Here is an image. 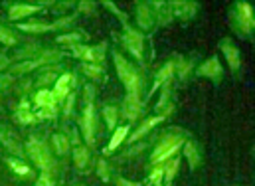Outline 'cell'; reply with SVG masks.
Returning <instances> with one entry per match:
<instances>
[{
	"instance_id": "1",
	"label": "cell",
	"mask_w": 255,
	"mask_h": 186,
	"mask_svg": "<svg viewBox=\"0 0 255 186\" xmlns=\"http://www.w3.org/2000/svg\"><path fill=\"white\" fill-rule=\"evenodd\" d=\"M115 57V67H117V73L121 77V81L125 83L127 87V95H138V89H140V77L136 73V69L121 55V53H113Z\"/></svg>"
},
{
	"instance_id": "2",
	"label": "cell",
	"mask_w": 255,
	"mask_h": 186,
	"mask_svg": "<svg viewBox=\"0 0 255 186\" xmlns=\"http://www.w3.org/2000/svg\"><path fill=\"white\" fill-rule=\"evenodd\" d=\"M231 24H233V30L239 32V34H249L253 32V8L249 2H237L233 6V12H231Z\"/></svg>"
},
{
	"instance_id": "3",
	"label": "cell",
	"mask_w": 255,
	"mask_h": 186,
	"mask_svg": "<svg viewBox=\"0 0 255 186\" xmlns=\"http://www.w3.org/2000/svg\"><path fill=\"white\" fill-rule=\"evenodd\" d=\"M28 154H30L32 160L42 168V172H47V174L53 172L55 162H53V158H51V152L47 150V146H45L40 139H36V137L30 139V142H28Z\"/></svg>"
},
{
	"instance_id": "4",
	"label": "cell",
	"mask_w": 255,
	"mask_h": 186,
	"mask_svg": "<svg viewBox=\"0 0 255 186\" xmlns=\"http://www.w3.org/2000/svg\"><path fill=\"white\" fill-rule=\"evenodd\" d=\"M182 144H184V137H182V135H168V137H164V139L156 144V148H154L150 160H152V162H164L166 158L174 156Z\"/></svg>"
},
{
	"instance_id": "5",
	"label": "cell",
	"mask_w": 255,
	"mask_h": 186,
	"mask_svg": "<svg viewBox=\"0 0 255 186\" xmlns=\"http://www.w3.org/2000/svg\"><path fill=\"white\" fill-rule=\"evenodd\" d=\"M123 42H125L127 49H128L136 59H142V53H144V38H142L140 32H134V30H130L128 26H125Z\"/></svg>"
},
{
	"instance_id": "6",
	"label": "cell",
	"mask_w": 255,
	"mask_h": 186,
	"mask_svg": "<svg viewBox=\"0 0 255 186\" xmlns=\"http://www.w3.org/2000/svg\"><path fill=\"white\" fill-rule=\"evenodd\" d=\"M81 131H83V137L89 144L95 142V111H93V105L87 103L85 109H83V115H81Z\"/></svg>"
},
{
	"instance_id": "7",
	"label": "cell",
	"mask_w": 255,
	"mask_h": 186,
	"mask_svg": "<svg viewBox=\"0 0 255 186\" xmlns=\"http://www.w3.org/2000/svg\"><path fill=\"white\" fill-rule=\"evenodd\" d=\"M73 53L79 59H93V61H101L105 55V44L97 46V47H89V46H73Z\"/></svg>"
},
{
	"instance_id": "8",
	"label": "cell",
	"mask_w": 255,
	"mask_h": 186,
	"mask_svg": "<svg viewBox=\"0 0 255 186\" xmlns=\"http://www.w3.org/2000/svg\"><path fill=\"white\" fill-rule=\"evenodd\" d=\"M170 8H172V10H170V12H172V18H178V20L186 22V20H190V18L196 14L198 4H196V2H172Z\"/></svg>"
},
{
	"instance_id": "9",
	"label": "cell",
	"mask_w": 255,
	"mask_h": 186,
	"mask_svg": "<svg viewBox=\"0 0 255 186\" xmlns=\"http://www.w3.org/2000/svg\"><path fill=\"white\" fill-rule=\"evenodd\" d=\"M219 47H221V51H223V55H225V59H227V63H229V67L233 69V71H237L239 69V65H241V57H239V49L231 44V40H221L219 42Z\"/></svg>"
},
{
	"instance_id": "10",
	"label": "cell",
	"mask_w": 255,
	"mask_h": 186,
	"mask_svg": "<svg viewBox=\"0 0 255 186\" xmlns=\"http://www.w3.org/2000/svg\"><path fill=\"white\" fill-rule=\"evenodd\" d=\"M73 81H75V77H73L71 73H63V75L55 81V87H53V91H51L53 97H55V101H63V99L69 95Z\"/></svg>"
},
{
	"instance_id": "11",
	"label": "cell",
	"mask_w": 255,
	"mask_h": 186,
	"mask_svg": "<svg viewBox=\"0 0 255 186\" xmlns=\"http://www.w3.org/2000/svg\"><path fill=\"white\" fill-rule=\"evenodd\" d=\"M57 57H59V53L51 51V53H49V57H47V53H45V55H43V57H40V59L22 61V63H18V65H14V67H12V73H26V71H32V69H36V67H40V65L47 63L49 59H57Z\"/></svg>"
},
{
	"instance_id": "12",
	"label": "cell",
	"mask_w": 255,
	"mask_h": 186,
	"mask_svg": "<svg viewBox=\"0 0 255 186\" xmlns=\"http://www.w3.org/2000/svg\"><path fill=\"white\" fill-rule=\"evenodd\" d=\"M198 73H200V75H206V77H212L213 81H219L223 71H221L219 59H217V57H210L208 61H204V63L198 67Z\"/></svg>"
},
{
	"instance_id": "13",
	"label": "cell",
	"mask_w": 255,
	"mask_h": 186,
	"mask_svg": "<svg viewBox=\"0 0 255 186\" xmlns=\"http://www.w3.org/2000/svg\"><path fill=\"white\" fill-rule=\"evenodd\" d=\"M36 12H40V6H34V4H16V6L10 8L8 16H10V20H20V18L30 16V14H36Z\"/></svg>"
},
{
	"instance_id": "14",
	"label": "cell",
	"mask_w": 255,
	"mask_h": 186,
	"mask_svg": "<svg viewBox=\"0 0 255 186\" xmlns=\"http://www.w3.org/2000/svg\"><path fill=\"white\" fill-rule=\"evenodd\" d=\"M123 113H125V117L130 119V121H134V119L138 117V113H140V101H138V95H127Z\"/></svg>"
},
{
	"instance_id": "15",
	"label": "cell",
	"mask_w": 255,
	"mask_h": 186,
	"mask_svg": "<svg viewBox=\"0 0 255 186\" xmlns=\"http://www.w3.org/2000/svg\"><path fill=\"white\" fill-rule=\"evenodd\" d=\"M160 121H164V117H160V115H158V117H150V119H146V121H144V123H142V125H140V127H138L134 133H132V137L128 139V142H134V140L142 139V137H144V135H146L150 129H154V127H156Z\"/></svg>"
},
{
	"instance_id": "16",
	"label": "cell",
	"mask_w": 255,
	"mask_h": 186,
	"mask_svg": "<svg viewBox=\"0 0 255 186\" xmlns=\"http://www.w3.org/2000/svg\"><path fill=\"white\" fill-rule=\"evenodd\" d=\"M34 103H36L38 109H43V107H55V97H53L51 91L40 89V91L36 93V97H34Z\"/></svg>"
},
{
	"instance_id": "17",
	"label": "cell",
	"mask_w": 255,
	"mask_h": 186,
	"mask_svg": "<svg viewBox=\"0 0 255 186\" xmlns=\"http://www.w3.org/2000/svg\"><path fill=\"white\" fill-rule=\"evenodd\" d=\"M136 20H138V26L142 30H148L152 26V14L148 10L146 4H138V10H136Z\"/></svg>"
},
{
	"instance_id": "18",
	"label": "cell",
	"mask_w": 255,
	"mask_h": 186,
	"mask_svg": "<svg viewBox=\"0 0 255 186\" xmlns=\"http://www.w3.org/2000/svg\"><path fill=\"white\" fill-rule=\"evenodd\" d=\"M127 133H128V127H117L115 129V133H113V137H111V142H109V146L105 148V152L109 154L111 150H115L125 139H127Z\"/></svg>"
},
{
	"instance_id": "19",
	"label": "cell",
	"mask_w": 255,
	"mask_h": 186,
	"mask_svg": "<svg viewBox=\"0 0 255 186\" xmlns=\"http://www.w3.org/2000/svg\"><path fill=\"white\" fill-rule=\"evenodd\" d=\"M172 71H174V61H168L160 71H158V75H156V79H154V85H152V89H150V93H154L170 75H172Z\"/></svg>"
},
{
	"instance_id": "20",
	"label": "cell",
	"mask_w": 255,
	"mask_h": 186,
	"mask_svg": "<svg viewBox=\"0 0 255 186\" xmlns=\"http://www.w3.org/2000/svg\"><path fill=\"white\" fill-rule=\"evenodd\" d=\"M8 164H10V168L14 170V174H18V176H22V178H30V176H34L32 168H30L28 164H24L22 160H16V158H8Z\"/></svg>"
},
{
	"instance_id": "21",
	"label": "cell",
	"mask_w": 255,
	"mask_h": 186,
	"mask_svg": "<svg viewBox=\"0 0 255 186\" xmlns=\"http://www.w3.org/2000/svg\"><path fill=\"white\" fill-rule=\"evenodd\" d=\"M168 99H170V91H168V87H164L162 97H160V101H158V105H156V111L160 113V117H166V115L174 109V103H170Z\"/></svg>"
},
{
	"instance_id": "22",
	"label": "cell",
	"mask_w": 255,
	"mask_h": 186,
	"mask_svg": "<svg viewBox=\"0 0 255 186\" xmlns=\"http://www.w3.org/2000/svg\"><path fill=\"white\" fill-rule=\"evenodd\" d=\"M184 152H186V158H188V162H190V168H196V166L200 164V154H198L196 144H194V142H186Z\"/></svg>"
},
{
	"instance_id": "23",
	"label": "cell",
	"mask_w": 255,
	"mask_h": 186,
	"mask_svg": "<svg viewBox=\"0 0 255 186\" xmlns=\"http://www.w3.org/2000/svg\"><path fill=\"white\" fill-rule=\"evenodd\" d=\"M87 158H89L87 148H85V146H75V150H73V160H75V166H77V168H85Z\"/></svg>"
},
{
	"instance_id": "24",
	"label": "cell",
	"mask_w": 255,
	"mask_h": 186,
	"mask_svg": "<svg viewBox=\"0 0 255 186\" xmlns=\"http://www.w3.org/2000/svg\"><path fill=\"white\" fill-rule=\"evenodd\" d=\"M18 28H20L22 32H32V34H42V32L51 30L49 24H42V22H36V24H20Z\"/></svg>"
},
{
	"instance_id": "25",
	"label": "cell",
	"mask_w": 255,
	"mask_h": 186,
	"mask_svg": "<svg viewBox=\"0 0 255 186\" xmlns=\"http://www.w3.org/2000/svg\"><path fill=\"white\" fill-rule=\"evenodd\" d=\"M176 170H178V156H174L172 160H168V162L164 164V180H166V182H172Z\"/></svg>"
},
{
	"instance_id": "26",
	"label": "cell",
	"mask_w": 255,
	"mask_h": 186,
	"mask_svg": "<svg viewBox=\"0 0 255 186\" xmlns=\"http://www.w3.org/2000/svg\"><path fill=\"white\" fill-rule=\"evenodd\" d=\"M53 148H55V152L65 154V152H67V148H69V140H67V137H63V135H55V137H53Z\"/></svg>"
},
{
	"instance_id": "27",
	"label": "cell",
	"mask_w": 255,
	"mask_h": 186,
	"mask_svg": "<svg viewBox=\"0 0 255 186\" xmlns=\"http://www.w3.org/2000/svg\"><path fill=\"white\" fill-rule=\"evenodd\" d=\"M103 117H105L109 129H115V127H117V109H115L113 105L103 109Z\"/></svg>"
},
{
	"instance_id": "28",
	"label": "cell",
	"mask_w": 255,
	"mask_h": 186,
	"mask_svg": "<svg viewBox=\"0 0 255 186\" xmlns=\"http://www.w3.org/2000/svg\"><path fill=\"white\" fill-rule=\"evenodd\" d=\"M0 140L12 150V152H16V154H20V146H18V142H14L12 139H10V133L6 131V129H0Z\"/></svg>"
},
{
	"instance_id": "29",
	"label": "cell",
	"mask_w": 255,
	"mask_h": 186,
	"mask_svg": "<svg viewBox=\"0 0 255 186\" xmlns=\"http://www.w3.org/2000/svg\"><path fill=\"white\" fill-rule=\"evenodd\" d=\"M154 6H156V8H160V10H158L160 20H158V22H160V24H168V22H170V18H172V12H170V10H166L168 6H166L164 2H154Z\"/></svg>"
},
{
	"instance_id": "30",
	"label": "cell",
	"mask_w": 255,
	"mask_h": 186,
	"mask_svg": "<svg viewBox=\"0 0 255 186\" xmlns=\"http://www.w3.org/2000/svg\"><path fill=\"white\" fill-rule=\"evenodd\" d=\"M83 71L89 77H95V79H101L103 77V69L99 65H93V63H83Z\"/></svg>"
},
{
	"instance_id": "31",
	"label": "cell",
	"mask_w": 255,
	"mask_h": 186,
	"mask_svg": "<svg viewBox=\"0 0 255 186\" xmlns=\"http://www.w3.org/2000/svg\"><path fill=\"white\" fill-rule=\"evenodd\" d=\"M16 119L20 121V123H24V125H28V123H36V117H34V113L32 111H16Z\"/></svg>"
},
{
	"instance_id": "32",
	"label": "cell",
	"mask_w": 255,
	"mask_h": 186,
	"mask_svg": "<svg viewBox=\"0 0 255 186\" xmlns=\"http://www.w3.org/2000/svg\"><path fill=\"white\" fill-rule=\"evenodd\" d=\"M162 178H164V166H156V168L152 170V174H150L148 182H150V184H154V186H158V184L162 182Z\"/></svg>"
},
{
	"instance_id": "33",
	"label": "cell",
	"mask_w": 255,
	"mask_h": 186,
	"mask_svg": "<svg viewBox=\"0 0 255 186\" xmlns=\"http://www.w3.org/2000/svg\"><path fill=\"white\" fill-rule=\"evenodd\" d=\"M79 40H81V34L73 32V34H63V36H59L55 42H59V44H77Z\"/></svg>"
},
{
	"instance_id": "34",
	"label": "cell",
	"mask_w": 255,
	"mask_h": 186,
	"mask_svg": "<svg viewBox=\"0 0 255 186\" xmlns=\"http://www.w3.org/2000/svg\"><path fill=\"white\" fill-rule=\"evenodd\" d=\"M0 42H2V44H6V46H14V44H16V38H14V34H12V32H8L6 28H2V26H0Z\"/></svg>"
},
{
	"instance_id": "35",
	"label": "cell",
	"mask_w": 255,
	"mask_h": 186,
	"mask_svg": "<svg viewBox=\"0 0 255 186\" xmlns=\"http://www.w3.org/2000/svg\"><path fill=\"white\" fill-rule=\"evenodd\" d=\"M176 67H178V75L180 77H186L188 75V71H190V67H192V61H186V59H178L176 61Z\"/></svg>"
},
{
	"instance_id": "36",
	"label": "cell",
	"mask_w": 255,
	"mask_h": 186,
	"mask_svg": "<svg viewBox=\"0 0 255 186\" xmlns=\"http://www.w3.org/2000/svg\"><path fill=\"white\" fill-rule=\"evenodd\" d=\"M53 115H55V107H43V109H38V113H34L36 121H42V119H47Z\"/></svg>"
},
{
	"instance_id": "37",
	"label": "cell",
	"mask_w": 255,
	"mask_h": 186,
	"mask_svg": "<svg viewBox=\"0 0 255 186\" xmlns=\"http://www.w3.org/2000/svg\"><path fill=\"white\" fill-rule=\"evenodd\" d=\"M97 174L107 182L111 176H109V168H107V162L105 160H99V164H97Z\"/></svg>"
},
{
	"instance_id": "38",
	"label": "cell",
	"mask_w": 255,
	"mask_h": 186,
	"mask_svg": "<svg viewBox=\"0 0 255 186\" xmlns=\"http://www.w3.org/2000/svg\"><path fill=\"white\" fill-rule=\"evenodd\" d=\"M36 186H53V178H51V174H47V172H42V176L38 178Z\"/></svg>"
},
{
	"instance_id": "39",
	"label": "cell",
	"mask_w": 255,
	"mask_h": 186,
	"mask_svg": "<svg viewBox=\"0 0 255 186\" xmlns=\"http://www.w3.org/2000/svg\"><path fill=\"white\" fill-rule=\"evenodd\" d=\"M55 79V75H53V71H43V75L40 77V85H45V83H49V81H53Z\"/></svg>"
},
{
	"instance_id": "40",
	"label": "cell",
	"mask_w": 255,
	"mask_h": 186,
	"mask_svg": "<svg viewBox=\"0 0 255 186\" xmlns=\"http://www.w3.org/2000/svg\"><path fill=\"white\" fill-rule=\"evenodd\" d=\"M71 22H73V16L63 18V20H57L55 24H51V30H55V28H63V26H67V24H71Z\"/></svg>"
},
{
	"instance_id": "41",
	"label": "cell",
	"mask_w": 255,
	"mask_h": 186,
	"mask_svg": "<svg viewBox=\"0 0 255 186\" xmlns=\"http://www.w3.org/2000/svg\"><path fill=\"white\" fill-rule=\"evenodd\" d=\"M73 101H75V97L69 93V95H67V99H65V109H63V113H65V115H69V113H71V109H73Z\"/></svg>"
},
{
	"instance_id": "42",
	"label": "cell",
	"mask_w": 255,
	"mask_h": 186,
	"mask_svg": "<svg viewBox=\"0 0 255 186\" xmlns=\"http://www.w3.org/2000/svg\"><path fill=\"white\" fill-rule=\"evenodd\" d=\"M10 83H12V75H10V73H6V75H0V89H6Z\"/></svg>"
},
{
	"instance_id": "43",
	"label": "cell",
	"mask_w": 255,
	"mask_h": 186,
	"mask_svg": "<svg viewBox=\"0 0 255 186\" xmlns=\"http://www.w3.org/2000/svg\"><path fill=\"white\" fill-rule=\"evenodd\" d=\"M93 95H95V89H93V87H85V97H87V103H91Z\"/></svg>"
},
{
	"instance_id": "44",
	"label": "cell",
	"mask_w": 255,
	"mask_h": 186,
	"mask_svg": "<svg viewBox=\"0 0 255 186\" xmlns=\"http://www.w3.org/2000/svg\"><path fill=\"white\" fill-rule=\"evenodd\" d=\"M117 186H140V184H134V182H128V180H125V178H119V180H117Z\"/></svg>"
},
{
	"instance_id": "45",
	"label": "cell",
	"mask_w": 255,
	"mask_h": 186,
	"mask_svg": "<svg viewBox=\"0 0 255 186\" xmlns=\"http://www.w3.org/2000/svg\"><path fill=\"white\" fill-rule=\"evenodd\" d=\"M8 65V57H4V55H0V69H4Z\"/></svg>"
},
{
	"instance_id": "46",
	"label": "cell",
	"mask_w": 255,
	"mask_h": 186,
	"mask_svg": "<svg viewBox=\"0 0 255 186\" xmlns=\"http://www.w3.org/2000/svg\"><path fill=\"white\" fill-rule=\"evenodd\" d=\"M158 186H162V184H158Z\"/></svg>"
}]
</instances>
